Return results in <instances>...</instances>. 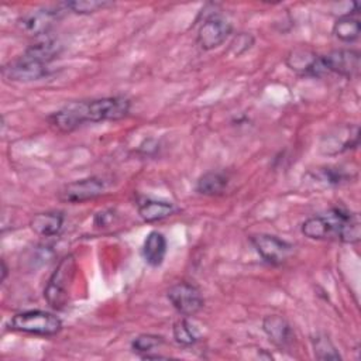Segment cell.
<instances>
[{
	"mask_svg": "<svg viewBox=\"0 0 361 361\" xmlns=\"http://www.w3.org/2000/svg\"><path fill=\"white\" fill-rule=\"evenodd\" d=\"M130 111V100L126 97H102L86 102H73L48 117L49 124L61 133H69L83 123L120 120Z\"/></svg>",
	"mask_w": 361,
	"mask_h": 361,
	"instance_id": "1",
	"label": "cell"
},
{
	"mask_svg": "<svg viewBox=\"0 0 361 361\" xmlns=\"http://www.w3.org/2000/svg\"><path fill=\"white\" fill-rule=\"evenodd\" d=\"M300 231L312 240H337L354 244L360 241L361 223L357 213L336 207L326 214L306 219L302 223Z\"/></svg>",
	"mask_w": 361,
	"mask_h": 361,
	"instance_id": "2",
	"label": "cell"
},
{
	"mask_svg": "<svg viewBox=\"0 0 361 361\" xmlns=\"http://www.w3.org/2000/svg\"><path fill=\"white\" fill-rule=\"evenodd\" d=\"M61 52V44L55 39H45L31 45L17 59L3 66V76L13 82H30L44 78L48 65Z\"/></svg>",
	"mask_w": 361,
	"mask_h": 361,
	"instance_id": "3",
	"label": "cell"
},
{
	"mask_svg": "<svg viewBox=\"0 0 361 361\" xmlns=\"http://www.w3.org/2000/svg\"><path fill=\"white\" fill-rule=\"evenodd\" d=\"M75 274H76L75 257L68 254L58 262L55 271L52 272L44 289V298L51 307L63 309V306L68 303Z\"/></svg>",
	"mask_w": 361,
	"mask_h": 361,
	"instance_id": "4",
	"label": "cell"
},
{
	"mask_svg": "<svg viewBox=\"0 0 361 361\" xmlns=\"http://www.w3.org/2000/svg\"><path fill=\"white\" fill-rule=\"evenodd\" d=\"M10 327L34 336H55L62 329V322L54 313L45 310H25L13 316Z\"/></svg>",
	"mask_w": 361,
	"mask_h": 361,
	"instance_id": "5",
	"label": "cell"
},
{
	"mask_svg": "<svg viewBox=\"0 0 361 361\" xmlns=\"http://www.w3.org/2000/svg\"><path fill=\"white\" fill-rule=\"evenodd\" d=\"M61 16L62 10L59 7H39L23 13L17 20V25L28 35H42L55 25Z\"/></svg>",
	"mask_w": 361,
	"mask_h": 361,
	"instance_id": "6",
	"label": "cell"
},
{
	"mask_svg": "<svg viewBox=\"0 0 361 361\" xmlns=\"http://www.w3.org/2000/svg\"><path fill=\"white\" fill-rule=\"evenodd\" d=\"M171 305L183 316H193L203 307V298L200 290L188 282L172 285L166 292Z\"/></svg>",
	"mask_w": 361,
	"mask_h": 361,
	"instance_id": "7",
	"label": "cell"
},
{
	"mask_svg": "<svg viewBox=\"0 0 361 361\" xmlns=\"http://www.w3.org/2000/svg\"><path fill=\"white\" fill-rule=\"evenodd\" d=\"M250 240L255 251L262 257L264 261L271 265L283 264L293 250L292 244L269 234H255L251 235Z\"/></svg>",
	"mask_w": 361,
	"mask_h": 361,
	"instance_id": "8",
	"label": "cell"
},
{
	"mask_svg": "<svg viewBox=\"0 0 361 361\" xmlns=\"http://www.w3.org/2000/svg\"><path fill=\"white\" fill-rule=\"evenodd\" d=\"M320 58L326 72L344 78H354L360 73V52L355 49H334Z\"/></svg>",
	"mask_w": 361,
	"mask_h": 361,
	"instance_id": "9",
	"label": "cell"
},
{
	"mask_svg": "<svg viewBox=\"0 0 361 361\" xmlns=\"http://www.w3.org/2000/svg\"><path fill=\"white\" fill-rule=\"evenodd\" d=\"M104 189H106L104 180L100 178L92 176V178L79 179L65 185L59 190L58 197L59 200L68 202V203H82L100 196L104 192Z\"/></svg>",
	"mask_w": 361,
	"mask_h": 361,
	"instance_id": "10",
	"label": "cell"
},
{
	"mask_svg": "<svg viewBox=\"0 0 361 361\" xmlns=\"http://www.w3.org/2000/svg\"><path fill=\"white\" fill-rule=\"evenodd\" d=\"M231 24L217 16L207 17L197 30L196 41L202 49L210 51L220 47L231 34Z\"/></svg>",
	"mask_w": 361,
	"mask_h": 361,
	"instance_id": "11",
	"label": "cell"
},
{
	"mask_svg": "<svg viewBox=\"0 0 361 361\" xmlns=\"http://www.w3.org/2000/svg\"><path fill=\"white\" fill-rule=\"evenodd\" d=\"M286 65L299 73L320 76L326 71L322 63V58L307 48H295L286 56Z\"/></svg>",
	"mask_w": 361,
	"mask_h": 361,
	"instance_id": "12",
	"label": "cell"
},
{
	"mask_svg": "<svg viewBox=\"0 0 361 361\" xmlns=\"http://www.w3.org/2000/svg\"><path fill=\"white\" fill-rule=\"evenodd\" d=\"M262 330L269 341L279 348L288 347L293 341V331L290 324L278 314H269L262 320Z\"/></svg>",
	"mask_w": 361,
	"mask_h": 361,
	"instance_id": "13",
	"label": "cell"
},
{
	"mask_svg": "<svg viewBox=\"0 0 361 361\" xmlns=\"http://www.w3.org/2000/svg\"><path fill=\"white\" fill-rule=\"evenodd\" d=\"M31 230L41 237H52L59 234L63 226V216L59 212H44L35 214L30 221Z\"/></svg>",
	"mask_w": 361,
	"mask_h": 361,
	"instance_id": "14",
	"label": "cell"
},
{
	"mask_svg": "<svg viewBox=\"0 0 361 361\" xmlns=\"http://www.w3.org/2000/svg\"><path fill=\"white\" fill-rule=\"evenodd\" d=\"M176 212V207L171 202L157 200V199H141L138 202V213L141 219L147 223L158 221L172 216Z\"/></svg>",
	"mask_w": 361,
	"mask_h": 361,
	"instance_id": "15",
	"label": "cell"
},
{
	"mask_svg": "<svg viewBox=\"0 0 361 361\" xmlns=\"http://www.w3.org/2000/svg\"><path fill=\"white\" fill-rule=\"evenodd\" d=\"M166 254V240L162 233L151 231L142 244V257L151 267H159Z\"/></svg>",
	"mask_w": 361,
	"mask_h": 361,
	"instance_id": "16",
	"label": "cell"
},
{
	"mask_svg": "<svg viewBox=\"0 0 361 361\" xmlns=\"http://www.w3.org/2000/svg\"><path fill=\"white\" fill-rule=\"evenodd\" d=\"M227 183H228V178L226 176V173L210 171L203 173L199 178L196 183V190L206 196H216L224 192V189L227 188Z\"/></svg>",
	"mask_w": 361,
	"mask_h": 361,
	"instance_id": "17",
	"label": "cell"
},
{
	"mask_svg": "<svg viewBox=\"0 0 361 361\" xmlns=\"http://www.w3.org/2000/svg\"><path fill=\"white\" fill-rule=\"evenodd\" d=\"M361 23L358 18L347 14L341 16L333 25V34L343 42H353L360 37Z\"/></svg>",
	"mask_w": 361,
	"mask_h": 361,
	"instance_id": "18",
	"label": "cell"
},
{
	"mask_svg": "<svg viewBox=\"0 0 361 361\" xmlns=\"http://www.w3.org/2000/svg\"><path fill=\"white\" fill-rule=\"evenodd\" d=\"M173 338L180 345H193L197 341L196 329L186 320L180 319L173 324Z\"/></svg>",
	"mask_w": 361,
	"mask_h": 361,
	"instance_id": "19",
	"label": "cell"
},
{
	"mask_svg": "<svg viewBox=\"0 0 361 361\" xmlns=\"http://www.w3.org/2000/svg\"><path fill=\"white\" fill-rule=\"evenodd\" d=\"M313 350L314 355L319 360H340V354L334 344L326 334H317L313 338Z\"/></svg>",
	"mask_w": 361,
	"mask_h": 361,
	"instance_id": "20",
	"label": "cell"
},
{
	"mask_svg": "<svg viewBox=\"0 0 361 361\" xmlns=\"http://www.w3.org/2000/svg\"><path fill=\"white\" fill-rule=\"evenodd\" d=\"M111 1L104 0H75V1H66L62 6L76 14H90L97 10H103L109 6H111Z\"/></svg>",
	"mask_w": 361,
	"mask_h": 361,
	"instance_id": "21",
	"label": "cell"
},
{
	"mask_svg": "<svg viewBox=\"0 0 361 361\" xmlns=\"http://www.w3.org/2000/svg\"><path fill=\"white\" fill-rule=\"evenodd\" d=\"M164 343V338L161 336H155V334H141L138 337H135L131 343V347L134 351L137 353H144L148 354L149 351H152L154 348H158L161 344Z\"/></svg>",
	"mask_w": 361,
	"mask_h": 361,
	"instance_id": "22",
	"label": "cell"
},
{
	"mask_svg": "<svg viewBox=\"0 0 361 361\" xmlns=\"http://www.w3.org/2000/svg\"><path fill=\"white\" fill-rule=\"evenodd\" d=\"M345 175L341 169H333V168H323L314 173V178L312 180H316V183H323V186H334L345 180Z\"/></svg>",
	"mask_w": 361,
	"mask_h": 361,
	"instance_id": "23",
	"label": "cell"
},
{
	"mask_svg": "<svg viewBox=\"0 0 361 361\" xmlns=\"http://www.w3.org/2000/svg\"><path fill=\"white\" fill-rule=\"evenodd\" d=\"M254 44V37L251 34H247V32H241L238 34L230 44V51L238 56L241 54H244L245 51H248Z\"/></svg>",
	"mask_w": 361,
	"mask_h": 361,
	"instance_id": "24",
	"label": "cell"
},
{
	"mask_svg": "<svg viewBox=\"0 0 361 361\" xmlns=\"http://www.w3.org/2000/svg\"><path fill=\"white\" fill-rule=\"evenodd\" d=\"M113 217H114L113 210H103V212H100V213L96 214V217H94V224L99 226V227L107 226V224L113 220Z\"/></svg>",
	"mask_w": 361,
	"mask_h": 361,
	"instance_id": "25",
	"label": "cell"
},
{
	"mask_svg": "<svg viewBox=\"0 0 361 361\" xmlns=\"http://www.w3.org/2000/svg\"><path fill=\"white\" fill-rule=\"evenodd\" d=\"M6 276H7V267H6V262L4 261H1V282L6 279Z\"/></svg>",
	"mask_w": 361,
	"mask_h": 361,
	"instance_id": "26",
	"label": "cell"
}]
</instances>
